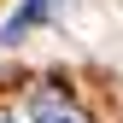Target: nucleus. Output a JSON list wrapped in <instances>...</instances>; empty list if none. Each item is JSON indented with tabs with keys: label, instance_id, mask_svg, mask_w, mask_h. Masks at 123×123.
<instances>
[{
	"label": "nucleus",
	"instance_id": "2",
	"mask_svg": "<svg viewBox=\"0 0 123 123\" xmlns=\"http://www.w3.org/2000/svg\"><path fill=\"white\" fill-rule=\"evenodd\" d=\"M47 12H53V0H24V6H18V18L6 24V35H0V41H18L24 29H29V24H41Z\"/></svg>",
	"mask_w": 123,
	"mask_h": 123
},
{
	"label": "nucleus",
	"instance_id": "3",
	"mask_svg": "<svg viewBox=\"0 0 123 123\" xmlns=\"http://www.w3.org/2000/svg\"><path fill=\"white\" fill-rule=\"evenodd\" d=\"M70 123H88V117H70Z\"/></svg>",
	"mask_w": 123,
	"mask_h": 123
},
{
	"label": "nucleus",
	"instance_id": "1",
	"mask_svg": "<svg viewBox=\"0 0 123 123\" xmlns=\"http://www.w3.org/2000/svg\"><path fill=\"white\" fill-rule=\"evenodd\" d=\"M29 111H35V123H70V100L59 94V88H35V100H29Z\"/></svg>",
	"mask_w": 123,
	"mask_h": 123
}]
</instances>
